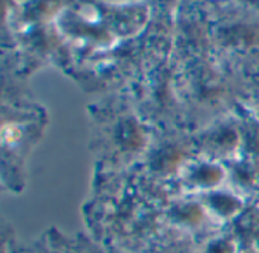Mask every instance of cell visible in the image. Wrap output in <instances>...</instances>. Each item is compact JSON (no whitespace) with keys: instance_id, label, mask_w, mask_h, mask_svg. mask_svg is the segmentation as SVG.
<instances>
[{"instance_id":"cell-1","label":"cell","mask_w":259,"mask_h":253,"mask_svg":"<svg viewBox=\"0 0 259 253\" xmlns=\"http://www.w3.org/2000/svg\"><path fill=\"white\" fill-rule=\"evenodd\" d=\"M246 2H250V3H253V5L259 6V0H246Z\"/></svg>"}]
</instances>
